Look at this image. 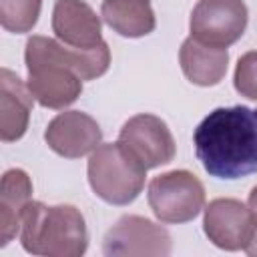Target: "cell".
Here are the masks:
<instances>
[{"instance_id": "6da1fadb", "label": "cell", "mask_w": 257, "mask_h": 257, "mask_svg": "<svg viewBox=\"0 0 257 257\" xmlns=\"http://www.w3.org/2000/svg\"><path fill=\"white\" fill-rule=\"evenodd\" d=\"M26 86L44 108H66L82 92V82L102 76L110 66V48H72L60 40L34 34L26 40Z\"/></svg>"}, {"instance_id": "7a4b0ae2", "label": "cell", "mask_w": 257, "mask_h": 257, "mask_svg": "<svg viewBox=\"0 0 257 257\" xmlns=\"http://www.w3.org/2000/svg\"><path fill=\"white\" fill-rule=\"evenodd\" d=\"M203 169L223 181L257 173V108L243 104L211 110L193 133Z\"/></svg>"}, {"instance_id": "3957f363", "label": "cell", "mask_w": 257, "mask_h": 257, "mask_svg": "<svg viewBox=\"0 0 257 257\" xmlns=\"http://www.w3.org/2000/svg\"><path fill=\"white\" fill-rule=\"evenodd\" d=\"M20 243L30 255L80 257L88 247L84 215L74 205L30 201L22 215Z\"/></svg>"}, {"instance_id": "277c9868", "label": "cell", "mask_w": 257, "mask_h": 257, "mask_svg": "<svg viewBox=\"0 0 257 257\" xmlns=\"http://www.w3.org/2000/svg\"><path fill=\"white\" fill-rule=\"evenodd\" d=\"M88 185L108 205L133 203L147 179V167L120 143H100L88 157Z\"/></svg>"}, {"instance_id": "5b68a950", "label": "cell", "mask_w": 257, "mask_h": 257, "mask_svg": "<svg viewBox=\"0 0 257 257\" xmlns=\"http://www.w3.org/2000/svg\"><path fill=\"white\" fill-rule=\"evenodd\" d=\"M147 199L161 223H189L205 209V187L195 173L175 169L149 183Z\"/></svg>"}, {"instance_id": "8992f818", "label": "cell", "mask_w": 257, "mask_h": 257, "mask_svg": "<svg viewBox=\"0 0 257 257\" xmlns=\"http://www.w3.org/2000/svg\"><path fill=\"white\" fill-rule=\"evenodd\" d=\"M171 247V233L141 215H122L102 239V253L108 257H165Z\"/></svg>"}, {"instance_id": "52a82bcc", "label": "cell", "mask_w": 257, "mask_h": 257, "mask_svg": "<svg viewBox=\"0 0 257 257\" xmlns=\"http://www.w3.org/2000/svg\"><path fill=\"white\" fill-rule=\"evenodd\" d=\"M247 20L243 0H199L191 12L189 30L199 42L227 48L243 36Z\"/></svg>"}, {"instance_id": "ba28073f", "label": "cell", "mask_w": 257, "mask_h": 257, "mask_svg": "<svg viewBox=\"0 0 257 257\" xmlns=\"http://www.w3.org/2000/svg\"><path fill=\"white\" fill-rule=\"evenodd\" d=\"M118 141L147 167V171L169 165L177 153V145L167 122L149 112L131 116L122 124Z\"/></svg>"}, {"instance_id": "9c48e42d", "label": "cell", "mask_w": 257, "mask_h": 257, "mask_svg": "<svg viewBox=\"0 0 257 257\" xmlns=\"http://www.w3.org/2000/svg\"><path fill=\"white\" fill-rule=\"evenodd\" d=\"M203 215V231L209 241L225 251H239L245 247L253 225V211L239 199H213Z\"/></svg>"}, {"instance_id": "30bf717a", "label": "cell", "mask_w": 257, "mask_h": 257, "mask_svg": "<svg viewBox=\"0 0 257 257\" xmlns=\"http://www.w3.org/2000/svg\"><path fill=\"white\" fill-rule=\"evenodd\" d=\"M44 141L56 155L64 159H80L90 155L102 143V131L90 114L82 110H64L48 122Z\"/></svg>"}, {"instance_id": "8fae6325", "label": "cell", "mask_w": 257, "mask_h": 257, "mask_svg": "<svg viewBox=\"0 0 257 257\" xmlns=\"http://www.w3.org/2000/svg\"><path fill=\"white\" fill-rule=\"evenodd\" d=\"M52 32L62 44L72 48H94L104 42L100 16L84 0H56Z\"/></svg>"}, {"instance_id": "7c38bea8", "label": "cell", "mask_w": 257, "mask_h": 257, "mask_svg": "<svg viewBox=\"0 0 257 257\" xmlns=\"http://www.w3.org/2000/svg\"><path fill=\"white\" fill-rule=\"evenodd\" d=\"M34 106L26 82L10 68L0 70V139L12 143L24 137Z\"/></svg>"}, {"instance_id": "4fadbf2b", "label": "cell", "mask_w": 257, "mask_h": 257, "mask_svg": "<svg viewBox=\"0 0 257 257\" xmlns=\"http://www.w3.org/2000/svg\"><path fill=\"white\" fill-rule=\"evenodd\" d=\"M181 70L189 82L197 86H215L227 74L229 52L221 46H211L189 36L179 48Z\"/></svg>"}, {"instance_id": "5bb4252c", "label": "cell", "mask_w": 257, "mask_h": 257, "mask_svg": "<svg viewBox=\"0 0 257 257\" xmlns=\"http://www.w3.org/2000/svg\"><path fill=\"white\" fill-rule=\"evenodd\" d=\"M32 201V181L22 169H8L0 183V247H6L22 229V215Z\"/></svg>"}, {"instance_id": "9a60e30c", "label": "cell", "mask_w": 257, "mask_h": 257, "mask_svg": "<svg viewBox=\"0 0 257 257\" xmlns=\"http://www.w3.org/2000/svg\"><path fill=\"white\" fill-rule=\"evenodd\" d=\"M100 18L116 34L126 38L147 36L157 26L151 0H102Z\"/></svg>"}, {"instance_id": "2e32d148", "label": "cell", "mask_w": 257, "mask_h": 257, "mask_svg": "<svg viewBox=\"0 0 257 257\" xmlns=\"http://www.w3.org/2000/svg\"><path fill=\"white\" fill-rule=\"evenodd\" d=\"M42 0H0V24L12 34L30 32L40 16Z\"/></svg>"}, {"instance_id": "e0dca14e", "label": "cell", "mask_w": 257, "mask_h": 257, "mask_svg": "<svg viewBox=\"0 0 257 257\" xmlns=\"http://www.w3.org/2000/svg\"><path fill=\"white\" fill-rule=\"evenodd\" d=\"M233 84L241 96L257 100V50H249L237 60Z\"/></svg>"}, {"instance_id": "ac0fdd59", "label": "cell", "mask_w": 257, "mask_h": 257, "mask_svg": "<svg viewBox=\"0 0 257 257\" xmlns=\"http://www.w3.org/2000/svg\"><path fill=\"white\" fill-rule=\"evenodd\" d=\"M243 251L251 257H257V213L253 215V225H251V233L247 237V243L243 247Z\"/></svg>"}, {"instance_id": "d6986e66", "label": "cell", "mask_w": 257, "mask_h": 257, "mask_svg": "<svg viewBox=\"0 0 257 257\" xmlns=\"http://www.w3.org/2000/svg\"><path fill=\"white\" fill-rule=\"evenodd\" d=\"M247 205L251 207V211H253V213H257V185L251 189V193H249V199H247Z\"/></svg>"}]
</instances>
